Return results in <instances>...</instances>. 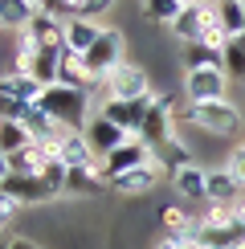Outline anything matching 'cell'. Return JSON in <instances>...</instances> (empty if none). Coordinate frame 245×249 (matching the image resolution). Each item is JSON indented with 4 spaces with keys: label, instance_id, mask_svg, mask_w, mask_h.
<instances>
[{
    "label": "cell",
    "instance_id": "cell-26",
    "mask_svg": "<svg viewBox=\"0 0 245 249\" xmlns=\"http://www.w3.org/2000/svg\"><path fill=\"white\" fill-rule=\"evenodd\" d=\"M143 13H147V20H156V25H176V17L184 13L180 0H143Z\"/></svg>",
    "mask_w": 245,
    "mask_h": 249
},
{
    "label": "cell",
    "instance_id": "cell-31",
    "mask_svg": "<svg viewBox=\"0 0 245 249\" xmlns=\"http://www.w3.org/2000/svg\"><path fill=\"white\" fill-rule=\"evenodd\" d=\"M8 249H37V245L25 241V237H13V241H8Z\"/></svg>",
    "mask_w": 245,
    "mask_h": 249
},
{
    "label": "cell",
    "instance_id": "cell-14",
    "mask_svg": "<svg viewBox=\"0 0 245 249\" xmlns=\"http://www.w3.org/2000/svg\"><path fill=\"white\" fill-rule=\"evenodd\" d=\"M61 49L66 45H41V53L33 57L29 74H33L41 86H57V78H61Z\"/></svg>",
    "mask_w": 245,
    "mask_h": 249
},
{
    "label": "cell",
    "instance_id": "cell-11",
    "mask_svg": "<svg viewBox=\"0 0 245 249\" xmlns=\"http://www.w3.org/2000/svg\"><path fill=\"white\" fill-rule=\"evenodd\" d=\"M0 90L13 94L17 102H25V107H41V98H45V86L33 74H20V70H4L0 74Z\"/></svg>",
    "mask_w": 245,
    "mask_h": 249
},
{
    "label": "cell",
    "instance_id": "cell-37",
    "mask_svg": "<svg viewBox=\"0 0 245 249\" xmlns=\"http://www.w3.org/2000/svg\"><path fill=\"white\" fill-rule=\"evenodd\" d=\"M241 4H245V0H241Z\"/></svg>",
    "mask_w": 245,
    "mask_h": 249
},
{
    "label": "cell",
    "instance_id": "cell-17",
    "mask_svg": "<svg viewBox=\"0 0 245 249\" xmlns=\"http://www.w3.org/2000/svg\"><path fill=\"white\" fill-rule=\"evenodd\" d=\"M237 192H241V184L233 180L225 168L209 172V188H204V200L209 204H237Z\"/></svg>",
    "mask_w": 245,
    "mask_h": 249
},
{
    "label": "cell",
    "instance_id": "cell-33",
    "mask_svg": "<svg viewBox=\"0 0 245 249\" xmlns=\"http://www.w3.org/2000/svg\"><path fill=\"white\" fill-rule=\"evenodd\" d=\"M4 180H8V160L0 155V184H4Z\"/></svg>",
    "mask_w": 245,
    "mask_h": 249
},
{
    "label": "cell",
    "instance_id": "cell-3",
    "mask_svg": "<svg viewBox=\"0 0 245 249\" xmlns=\"http://www.w3.org/2000/svg\"><path fill=\"white\" fill-rule=\"evenodd\" d=\"M122 66V33L119 29H102V37L94 41V49L86 53V70L94 78V86H106V78Z\"/></svg>",
    "mask_w": 245,
    "mask_h": 249
},
{
    "label": "cell",
    "instance_id": "cell-22",
    "mask_svg": "<svg viewBox=\"0 0 245 249\" xmlns=\"http://www.w3.org/2000/svg\"><path fill=\"white\" fill-rule=\"evenodd\" d=\"M29 143H33V135L25 131V123H4V127H0V155H17V151H25Z\"/></svg>",
    "mask_w": 245,
    "mask_h": 249
},
{
    "label": "cell",
    "instance_id": "cell-34",
    "mask_svg": "<svg viewBox=\"0 0 245 249\" xmlns=\"http://www.w3.org/2000/svg\"><path fill=\"white\" fill-rule=\"evenodd\" d=\"M4 229H8V216H4V213H0V233H4Z\"/></svg>",
    "mask_w": 245,
    "mask_h": 249
},
{
    "label": "cell",
    "instance_id": "cell-2",
    "mask_svg": "<svg viewBox=\"0 0 245 249\" xmlns=\"http://www.w3.org/2000/svg\"><path fill=\"white\" fill-rule=\"evenodd\" d=\"M41 107L53 115L66 131H86V123L94 119L90 115V90H74V86H45V98Z\"/></svg>",
    "mask_w": 245,
    "mask_h": 249
},
{
    "label": "cell",
    "instance_id": "cell-32",
    "mask_svg": "<svg viewBox=\"0 0 245 249\" xmlns=\"http://www.w3.org/2000/svg\"><path fill=\"white\" fill-rule=\"evenodd\" d=\"M184 8H204V4H212V0H180Z\"/></svg>",
    "mask_w": 245,
    "mask_h": 249
},
{
    "label": "cell",
    "instance_id": "cell-5",
    "mask_svg": "<svg viewBox=\"0 0 245 249\" xmlns=\"http://www.w3.org/2000/svg\"><path fill=\"white\" fill-rule=\"evenodd\" d=\"M229 82L233 78L225 70H188L184 74V98L188 102H225Z\"/></svg>",
    "mask_w": 245,
    "mask_h": 249
},
{
    "label": "cell",
    "instance_id": "cell-16",
    "mask_svg": "<svg viewBox=\"0 0 245 249\" xmlns=\"http://www.w3.org/2000/svg\"><path fill=\"white\" fill-rule=\"evenodd\" d=\"M57 82H61V86H74V90H90L94 78H90V70H86V57L61 49V78Z\"/></svg>",
    "mask_w": 245,
    "mask_h": 249
},
{
    "label": "cell",
    "instance_id": "cell-13",
    "mask_svg": "<svg viewBox=\"0 0 245 249\" xmlns=\"http://www.w3.org/2000/svg\"><path fill=\"white\" fill-rule=\"evenodd\" d=\"M20 123H25V131L33 135V143H49V139H61V135H66V127H61L45 107H29Z\"/></svg>",
    "mask_w": 245,
    "mask_h": 249
},
{
    "label": "cell",
    "instance_id": "cell-1",
    "mask_svg": "<svg viewBox=\"0 0 245 249\" xmlns=\"http://www.w3.org/2000/svg\"><path fill=\"white\" fill-rule=\"evenodd\" d=\"M176 119L200 127L204 135H212V139H233V135L241 131V110L233 107L229 98L225 102H184L176 110Z\"/></svg>",
    "mask_w": 245,
    "mask_h": 249
},
{
    "label": "cell",
    "instance_id": "cell-15",
    "mask_svg": "<svg viewBox=\"0 0 245 249\" xmlns=\"http://www.w3.org/2000/svg\"><path fill=\"white\" fill-rule=\"evenodd\" d=\"M37 13H41V8L33 4V0H0V29H13V33H20V29L33 25Z\"/></svg>",
    "mask_w": 245,
    "mask_h": 249
},
{
    "label": "cell",
    "instance_id": "cell-35",
    "mask_svg": "<svg viewBox=\"0 0 245 249\" xmlns=\"http://www.w3.org/2000/svg\"><path fill=\"white\" fill-rule=\"evenodd\" d=\"M237 216H245V200H237Z\"/></svg>",
    "mask_w": 245,
    "mask_h": 249
},
{
    "label": "cell",
    "instance_id": "cell-19",
    "mask_svg": "<svg viewBox=\"0 0 245 249\" xmlns=\"http://www.w3.org/2000/svg\"><path fill=\"white\" fill-rule=\"evenodd\" d=\"M172 180H176V192L180 196H196V200H204V188H209V172L200 168V163H184L180 172H172Z\"/></svg>",
    "mask_w": 245,
    "mask_h": 249
},
{
    "label": "cell",
    "instance_id": "cell-29",
    "mask_svg": "<svg viewBox=\"0 0 245 249\" xmlns=\"http://www.w3.org/2000/svg\"><path fill=\"white\" fill-rule=\"evenodd\" d=\"M110 8H115V0H86V4H82V17H102V13H110Z\"/></svg>",
    "mask_w": 245,
    "mask_h": 249
},
{
    "label": "cell",
    "instance_id": "cell-10",
    "mask_svg": "<svg viewBox=\"0 0 245 249\" xmlns=\"http://www.w3.org/2000/svg\"><path fill=\"white\" fill-rule=\"evenodd\" d=\"M61 163H66V168H86V172L98 176V155H94V147H90V139L82 131L61 135Z\"/></svg>",
    "mask_w": 245,
    "mask_h": 249
},
{
    "label": "cell",
    "instance_id": "cell-20",
    "mask_svg": "<svg viewBox=\"0 0 245 249\" xmlns=\"http://www.w3.org/2000/svg\"><path fill=\"white\" fill-rule=\"evenodd\" d=\"M29 33H33L41 45H66V20L53 17V13H37L33 25H29Z\"/></svg>",
    "mask_w": 245,
    "mask_h": 249
},
{
    "label": "cell",
    "instance_id": "cell-8",
    "mask_svg": "<svg viewBox=\"0 0 245 249\" xmlns=\"http://www.w3.org/2000/svg\"><path fill=\"white\" fill-rule=\"evenodd\" d=\"M159 176H163V160L156 155L151 163H143V168H135V172H122V176H115V180H106V184H110L115 196H147L159 184Z\"/></svg>",
    "mask_w": 245,
    "mask_h": 249
},
{
    "label": "cell",
    "instance_id": "cell-25",
    "mask_svg": "<svg viewBox=\"0 0 245 249\" xmlns=\"http://www.w3.org/2000/svg\"><path fill=\"white\" fill-rule=\"evenodd\" d=\"M156 216H159L163 229H168V237H188V233H192V216L184 213L180 204H168V209H159Z\"/></svg>",
    "mask_w": 245,
    "mask_h": 249
},
{
    "label": "cell",
    "instance_id": "cell-4",
    "mask_svg": "<svg viewBox=\"0 0 245 249\" xmlns=\"http://www.w3.org/2000/svg\"><path fill=\"white\" fill-rule=\"evenodd\" d=\"M151 160H156V151H151L139 135H131L122 147H115L98 163V180L106 184V180H115V176H122V172H135V168H143V163H151Z\"/></svg>",
    "mask_w": 245,
    "mask_h": 249
},
{
    "label": "cell",
    "instance_id": "cell-6",
    "mask_svg": "<svg viewBox=\"0 0 245 249\" xmlns=\"http://www.w3.org/2000/svg\"><path fill=\"white\" fill-rule=\"evenodd\" d=\"M147 94H151V78H147L143 66H135V61H122L115 74L106 78V98L131 102V98H147Z\"/></svg>",
    "mask_w": 245,
    "mask_h": 249
},
{
    "label": "cell",
    "instance_id": "cell-18",
    "mask_svg": "<svg viewBox=\"0 0 245 249\" xmlns=\"http://www.w3.org/2000/svg\"><path fill=\"white\" fill-rule=\"evenodd\" d=\"M45 168H49V155L41 151V143H29L25 151L8 155V172L13 176H41Z\"/></svg>",
    "mask_w": 245,
    "mask_h": 249
},
{
    "label": "cell",
    "instance_id": "cell-21",
    "mask_svg": "<svg viewBox=\"0 0 245 249\" xmlns=\"http://www.w3.org/2000/svg\"><path fill=\"white\" fill-rule=\"evenodd\" d=\"M184 66L188 70H225V53L200 45V41H192V45H184Z\"/></svg>",
    "mask_w": 245,
    "mask_h": 249
},
{
    "label": "cell",
    "instance_id": "cell-27",
    "mask_svg": "<svg viewBox=\"0 0 245 249\" xmlns=\"http://www.w3.org/2000/svg\"><path fill=\"white\" fill-rule=\"evenodd\" d=\"M225 74L245 78V45L241 41H229V49H225Z\"/></svg>",
    "mask_w": 245,
    "mask_h": 249
},
{
    "label": "cell",
    "instance_id": "cell-30",
    "mask_svg": "<svg viewBox=\"0 0 245 249\" xmlns=\"http://www.w3.org/2000/svg\"><path fill=\"white\" fill-rule=\"evenodd\" d=\"M156 249H200L192 237H168L163 233V241H156Z\"/></svg>",
    "mask_w": 245,
    "mask_h": 249
},
{
    "label": "cell",
    "instance_id": "cell-12",
    "mask_svg": "<svg viewBox=\"0 0 245 249\" xmlns=\"http://www.w3.org/2000/svg\"><path fill=\"white\" fill-rule=\"evenodd\" d=\"M98 37H102V25H98V20H90V17H70V20H66V49H70V53H82V57H86L90 49H94Z\"/></svg>",
    "mask_w": 245,
    "mask_h": 249
},
{
    "label": "cell",
    "instance_id": "cell-28",
    "mask_svg": "<svg viewBox=\"0 0 245 249\" xmlns=\"http://www.w3.org/2000/svg\"><path fill=\"white\" fill-rule=\"evenodd\" d=\"M225 172L233 176V180L245 188V143H237V147H229V155H225Z\"/></svg>",
    "mask_w": 245,
    "mask_h": 249
},
{
    "label": "cell",
    "instance_id": "cell-7",
    "mask_svg": "<svg viewBox=\"0 0 245 249\" xmlns=\"http://www.w3.org/2000/svg\"><path fill=\"white\" fill-rule=\"evenodd\" d=\"M151 107H156V90H151L147 98H131V102H119V98H106V107H102V115H106L115 127H122L127 135H139L143 123H147Z\"/></svg>",
    "mask_w": 245,
    "mask_h": 249
},
{
    "label": "cell",
    "instance_id": "cell-24",
    "mask_svg": "<svg viewBox=\"0 0 245 249\" xmlns=\"http://www.w3.org/2000/svg\"><path fill=\"white\" fill-rule=\"evenodd\" d=\"M172 33H176L184 45H192V41H200L204 33V20H200V8H184V13L176 17V25H172Z\"/></svg>",
    "mask_w": 245,
    "mask_h": 249
},
{
    "label": "cell",
    "instance_id": "cell-23",
    "mask_svg": "<svg viewBox=\"0 0 245 249\" xmlns=\"http://www.w3.org/2000/svg\"><path fill=\"white\" fill-rule=\"evenodd\" d=\"M217 13H221L225 33L237 41V37L245 33V4H241V0H217Z\"/></svg>",
    "mask_w": 245,
    "mask_h": 249
},
{
    "label": "cell",
    "instance_id": "cell-36",
    "mask_svg": "<svg viewBox=\"0 0 245 249\" xmlns=\"http://www.w3.org/2000/svg\"><path fill=\"white\" fill-rule=\"evenodd\" d=\"M0 127H4V119H0Z\"/></svg>",
    "mask_w": 245,
    "mask_h": 249
},
{
    "label": "cell",
    "instance_id": "cell-9",
    "mask_svg": "<svg viewBox=\"0 0 245 249\" xmlns=\"http://www.w3.org/2000/svg\"><path fill=\"white\" fill-rule=\"evenodd\" d=\"M82 135L90 139V147H94V155H98V160H106V155L115 151V147H122V143L131 139V135L122 131V127H115V123L102 115V110H98V115L86 123V131H82Z\"/></svg>",
    "mask_w": 245,
    "mask_h": 249
}]
</instances>
